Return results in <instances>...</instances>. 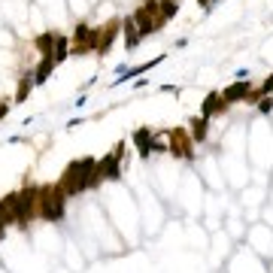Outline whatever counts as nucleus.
<instances>
[{
  "label": "nucleus",
  "instance_id": "obj_1",
  "mask_svg": "<svg viewBox=\"0 0 273 273\" xmlns=\"http://www.w3.org/2000/svg\"><path fill=\"white\" fill-rule=\"evenodd\" d=\"M67 210V194L61 185H49V188H40V218L46 221H61Z\"/></svg>",
  "mask_w": 273,
  "mask_h": 273
},
{
  "label": "nucleus",
  "instance_id": "obj_2",
  "mask_svg": "<svg viewBox=\"0 0 273 273\" xmlns=\"http://www.w3.org/2000/svg\"><path fill=\"white\" fill-rule=\"evenodd\" d=\"M97 40H101V31L97 28H88V21H76V31L70 37V55L97 52Z\"/></svg>",
  "mask_w": 273,
  "mask_h": 273
},
{
  "label": "nucleus",
  "instance_id": "obj_3",
  "mask_svg": "<svg viewBox=\"0 0 273 273\" xmlns=\"http://www.w3.org/2000/svg\"><path fill=\"white\" fill-rule=\"evenodd\" d=\"M121 158H125V143H118L115 146V152H109V155H104L101 161H97V179L104 182V179H118L121 176Z\"/></svg>",
  "mask_w": 273,
  "mask_h": 273
},
{
  "label": "nucleus",
  "instance_id": "obj_4",
  "mask_svg": "<svg viewBox=\"0 0 273 273\" xmlns=\"http://www.w3.org/2000/svg\"><path fill=\"white\" fill-rule=\"evenodd\" d=\"M252 88H255L252 82H246V79H234V82H231L228 88H221L218 94H221V104L231 109L234 104H243V101L252 94Z\"/></svg>",
  "mask_w": 273,
  "mask_h": 273
},
{
  "label": "nucleus",
  "instance_id": "obj_5",
  "mask_svg": "<svg viewBox=\"0 0 273 273\" xmlns=\"http://www.w3.org/2000/svg\"><path fill=\"white\" fill-rule=\"evenodd\" d=\"M118 31H121V21H118V18H112V21H107V24L101 28V40H97V52H94V55H101V58H104V55L109 52V46L115 43Z\"/></svg>",
  "mask_w": 273,
  "mask_h": 273
},
{
  "label": "nucleus",
  "instance_id": "obj_6",
  "mask_svg": "<svg viewBox=\"0 0 273 273\" xmlns=\"http://www.w3.org/2000/svg\"><path fill=\"white\" fill-rule=\"evenodd\" d=\"M131 18H134V24H137V31L143 34V40H146V37H152V34L158 31V28H155V15H152V12H149L146 6H140V9H137V12H134Z\"/></svg>",
  "mask_w": 273,
  "mask_h": 273
},
{
  "label": "nucleus",
  "instance_id": "obj_7",
  "mask_svg": "<svg viewBox=\"0 0 273 273\" xmlns=\"http://www.w3.org/2000/svg\"><path fill=\"white\" fill-rule=\"evenodd\" d=\"M121 34H125V49H128V52L140 49V43H143V34L137 31V24H134V18H131V15L121 21Z\"/></svg>",
  "mask_w": 273,
  "mask_h": 273
},
{
  "label": "nucleus",
  "instance_id": "obj_8",
  "mask_svg": "<svg viewBox=\"0 0 273 273\" xmlns=\"http://www.w3.org/2000/svg\"><path fill=\"white\" fill-rule=\"evenodd\" d=\"M131 140H134V146L140 149V158H149V155H152V140H155V134H152L149 128H137V131L131 134Z\"/></svg>",
  "mask_w": 273,
  "mask_h": 273
},
{
  "label": "nucleus",
  "instance_id": "obj_9",
  "mask_svg": "<svg viewBox=\"0 0 273 273\" xmlns=\"http://www.w3.org/2000/svg\"><path fill=\"white\" fill-rule=\"evenodd\" d=\"M221 112H228V107L221 104V94H218V91H210V94L204 97V104H201V115H204V118H213V115H221Z\"/></svg>",
  "mask_w": 273,
  "mask_h": 273
},
{
  "label": "nucleus",
  "instance_id": "obj_10",
  "mask_svg": "<svg viewBox=\"0 0 273 273\" xmlns=\"http://www.w3.org/2000/svg\"><path fill=\"white\" fill-rule=\"evenodd\" d=\"M173 155H179V158H185V161H191V140H188V134L185 131H173Z\"/></svg>",
  "mask_w": 273,
  "mask_h": 273
},
{
  "label": "nucleus",
  "instance_id": "obj_11",
  "mask_svg": "<svg viewBox=\"0 0 273 273\" xmlns=\"http://www.w3.org/2000/svg\"><path fill=\"white\" fill-rule=\"evenodd\" d=\"M55 67H58V64H55V58H40V64L31 70V76H34V85H37V88H40V85H43V82L52 76Z\"/></svg>",
  "mask_w": 273,
  "mask_h": 273
},
{
  "label": "nucleus",
  "instance_id": "obj_12",
  "mask_svg": "<svg viewBox=\"0 0 273 273\" xmlns=\"http://www.w3.org/2000/svg\"><path fill=\"white\" fill-rule=\"evenodd\" d=\"M55 40H58V34H55V31H46V34H40V37L34 40V46L40 49V55H43V58H52Z\"/></svg>",
  "mask_w": 273,
  "mask_h": 273
},
{
  "label": "nucleus",
  "instance_id": "obj_13",
  "mask_svg": "<svg viewBox=\"0 0 273 273\" xmlns=\"http://www.w3.org/2000/svg\"><path fill=\"white\" fill-rule=\"evenodd\" d=\"M67 55H70V37L58 34V40H55V49H52L55 64H64V58H67Z\"/></svg>",
  "mask_w": 273,
  "mask_h": 273
},
{
  "label": "nucleus",
  "instance_id": "obj_14",
  "mask_svg": "<svg viewBox=\"0 0 273 273\" xmlns=\"http://www.w3.org/2000/svg\"><path fill=\"white\" fill-rule=\"evenodd\" d=\"M207 125H210V118L197 115V118L191 121V134H188V137H191L194 143H204V140H207Z\"/></svg>",
  "mask_w": 273,
  "mask_h": 273
},
{
  "label": "nucleus",
  "instance_id": "obj_15",
  "mask_svg": "<svg viewBox=\"0 0 273 273\" xmlns=\"http://www.w3.org/2000/svg\"><path fill=\"white\" fill-rule=\"evenodd\" d=\"M37 85H34V76L28 73L24 79H21V85H18V91H15V104H24L28 97H31V91H34Z\"/></svg>",
  "mask_w": 273,
  "mask_h": 273
},
{
  "label": "nucleus",
  "instance_id": "obj_16",
  "mask_svg": "<svg viewBox=\"0 0 273 273\" xmlns=\"http://www.w3.org/2000/svg\"><path fill=\"white\" fill-rule=\"evenodd\" d=\"M255 109H258V115H270L273 112V97L267 94V97H261L258 104H255Z\"/></svg>",
  "mask_w": 273,
  "mask_h": 273
},
{
  "label": "nucleus",
  "instance_id": "obj_17",
  "mask_svg": "<svg viewBox=\"0 0 273 273\" xmlns=\"http://www.w3.org/2000/svg\"><path fill=\"white\" fill-rule=\"evenodd\" d=\"M6 112H9V104H0V118H6Z\"/></svg>",
  "mask_w": 273,
  "mask_h": 273
},
{
  "label": "nucleus",
  "instance_id": "obj_18",
  "mask_svg": "<svg viewBox=\"0 0 273 273\" xmlns=\"http://www.w3.org/2000/svg\"><path fill=\"white\" fill-rule=\"evenodd\" d=\"M197 3H201V6H204L207 12H210V0H197Z\"/></svg>",
  "mask_w": 273,
  "mask_h": 273
},
{
  "label": "nucleus",
  "instance_id": "obj_19",
  "mask_svg": "<svg viewBox=\"0 0 273 273\" xmlns=\"http://www.w3.org/2000/svg\"><path fill=\"white\" fill-rule=\"evenodd\" d=\"M3 237H6V225H0V240H3Z\"/></svg>",
  "mask_w": 273,
  "mask_h": 273
},
{
  "label": "nucleus",
  "instance_id": "obj_20",
  "mask_svg": "<svg viewBox=\"0 0 273 273\" xmlns=\"http://www.w3.org/2000/svg\"><path fill=\"white\" fill-rule=\"evenodd\" d=\"M218 3H221V0H210V9H216Z\"/></svg>",
  "mask_w": 273,
  "mask_h": 273
},
{
  "label": "nucleus",
  "instance_id": "obj_21",
  "mask_svg": "<svg viewBox=\"0 0 273 273\" xmlns=\"http://www.w3.org/2000/svg\"><path fill=\"white\" fill-rule=\"evenodd\" d=\"M0 225H6V221H3V210H0Z\"/></svg>",
  "mask_w": 273,
  "mask_h": 273
}]
</instances>
